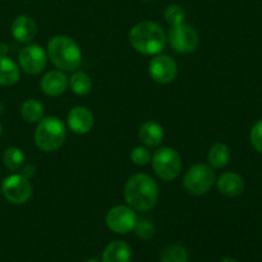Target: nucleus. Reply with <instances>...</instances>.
I'll use <instances>...</instances> for the list:
<instances>
[{
  "label": "nucleus",
  "instance_id": "nucleus-1",
  "mask_svg": "<svg viewBox=\"0 0 262 262\" xmlns=\"http://www.w3.org/2000/svg\"><path fill=\"white\" fill-rule=\"evenodd\" d=\"M124 199L135 211L146 212L152 209L159 200V186L148 174H135L124 187Z\"/></svg>",
  "mask_w": 262,
  "mask_h": 262
},
{
  "label": "nucleus",
  "instance_id": "nucleus-2",
  "mask_svg": "<svg viewBox=\"0 0 262 262\" xmlns=\"http://www.w3.org/2000/svg\"><path fill=\"white\" fill-rule=\"evenodd\" d=\"M129 42L136 51L143 55H156L165 46L166 36L156 22L142 20L130 30Z\"/></svg>",
  "mask_w": 262,
  "mask_h": 262
},
{
  "label": "nucleus",
  "instance_id": "nucleus-3",
  "mask_svg": "<svg viewBox=\"0 0 262 262\" xmlns=\"http://www.w3.org/2000/svg\"><path fill=\"white\" fill-rule=\"evenodd\" d=\"M48 55L51 63L64 72H74L82 61L79 46L68 36L59 35L48 43Z\"/></svg>",
  "mask_w": 262,
  "mask_h": 262
},
{
  "label": "nucleus",
  "instance_id": "nucleus-4",
  "mask_svg": "<svg viewBox=\"0 0 262 262\" xmlns=\"http://www.w3.org/2000/svg\"><path fill=\"white\" fill-rule=\"evenodd\" d=\"M67 138V128L56 117L42 118L35 130V143L45 152L56 151Z\"/></svg>",
  "mask_w": 262,
  "mask_h": 262
},
{
  "label": "nucleus",
  "instance_id": "nucleus-5",
  "mask_svg": "<svg viewBox=\"0 0 262 262\" xmlns=\"http://www.w3.org/2000/svg\"><path fill=\"white\" fill-rule=\"evenodd\" d=\"M152 168L160 179L173 181L182 171L181 155L171 147L159 148L152 156Z\"/></svg>",
  "mask_w": 262,
  "mask_h": 262
},
{
  "label": "nucleus",
  "instance_id": "nucleus-6",
  "mask_svg": "<svg viewBox=\"0 0 262 262\" xmlns=\"http://www.w3.org/2000/svg\"><path fill=\"white\" fill-rule=\"evenodd\" d=\"M215 184V173L212 168L205 164H196L188 169L183 178L184 189L189 194L201 196L207 193Z\"/></svg>",
  "mask_w": 262,
  "mask_h": 262
},
{
  "label": "nucleus",
  "instance_id": "nucleus-7",
  "mask_svg": "<svg viewBox=\"0 0 262 262\" xmlns=\"http://www.w3.org/2000/svg\"><path fill=\"white\" fill-rule=\"evenodd\" d=\"M2 193L10 204L23 205L32 196V186L23 174H12L3 181Z\"/></svg>",
  "mask_w": 262,
  "mask_h": 262
},
{
  "label": "nucleus",
  "instance_id": "nucleus-8",
  "mask_svg": "<svg viewBox=\"0 0 262 262\" xmlns=\"http://www.w3.org/2000/svg\"><path fill=\"white\" fill-rule=\"evenodd\" d=\"M107 228L118 234H125L135 229L137 223L136 211L129 206H115L109 210L105 217Z\"/></svg>",
  "mask_w": 262,
  "mask_h": 262
},
{
  "label": "nucleus",
  "instance_id": "nucleus-9",
  "mask_svg": "<svg viewBox=\"0 0 262 262\" xmlns=\"http://www.w3.org/2000/svg\"><path fill=\"white\" fill-rule=\"evenodd\" d=\"M169 42H170L171 48L177 51V53L182 54H189L194 51L199 46V35L188 25L173 26L169 31Z\"/></svg>",
  "mask_w": 262,
  "mask_h": 262
},
{
  "label": "nucleus",
  "instance_id": "nucleus-10",
  "mask_svg": "<svg viewBox=\"0 0 262 262\" xmlns=\"http://www.w3.org/2000/svg\"><path fill=\"white\" fill-rule=\"evenodd\" d=\"M19 67L31 76L43 72L48 64V54L40 45H27L19 53Z\"/></svg>",
  "mask_w": 262,
  "mask_h": 262
},
{
  "label": "nucleus",
  "instance_id": "nucleus-11",
  "mask_svg": "<svg viewBox=\"0 0 262 262\" xmlns=\"http://www.w3.org/2000/svg\"><path fill=\"white\" fill-rule=\"evenodd\" d=\"M148 73L151 78L161 84L170 83L178 74V66L176 60L168 55H158L150 61Z\"/></svg>",
  "mask_w": 262,
  "mask_h": 262
},
{
  "label": "nucleus",
  "instance_id": "nucleus-12",
  "mask_svg": "<svg viewBox=\"0 0 262 262\" xmlns=\"http://www.w3.org/2000/svg\"><path fill=\"white\" fill-rule=\"evenodd\" d=\"M67 120L72 132L77 135H86L94 127V115L84 106H74L69 112Z\"/></svg>",
  "mask_w": 262,
  "mask_h": 262
},
{
  "label": "nucleus",
  "instance_id": "nucleus-13",
  "mask_svg": "<svg viewBox=\"0 0 262 262\" xmlns=\"http://www.w3.org/2000/svg\"><path fill=\"white\" fill-rule=\"evenodd\" d=\"M69 81L61 71H50L41 79V90L45 95L51 97L60 96L68 89Z\"/></svg>",
  "mask_w": 262,
  "mask_h": 262
},
{
  "label": "nucleus",
  "instance_id": "nucleus-14",
  "mask_svg": "<svg viewBox=\"0 0 262 262\" xmlns=\"http://www.w3.org/2000/svg\"><path fill=\"white\" fill-rule=\"evenodd\" d=\"M12 35L18 42L27 43L37 35V26L30 15H18L12 23Z\"/></svg>",
  "mask_w": 262,
  "mask_h": 262
},
{
  "label": "nucleus",
  "instance_id": "nucleus-15",
  "mask_svg": "<svg viewBox=\"0 0 262 262\" xmlns=\"http://www.w3.org/2000/svg\"><path fill=\"white\" fill-rule=\"evenodd\" d=\"M217 189L227 197H237L245 192V181L237 173L228 171L217 179Z\"/></svg>",
  "mask_w": 262,
  "mask_h": 262
},
{
  "label": "nucleus",
  "instance_id": "nucleus-16",
  "mask_svg": "<svg viewBox=\"0 0 262 262\" xmlns=\"http://www.w3.org/2000/svg\"><path fill=\"white\" fill-rule=\"evenodd\" d=\"M138 138H140L141 143H143L146 147H158L164 140V129L159 123L147 120L140 127Z\"/></svg>",
  "mask_w": 262,
  "mask_h": 262
},
{
  "label": "nucleus",
  "instance_id": "nucleus-17",
  "mask_svg": "<svg viewBox=\"0 0 262 262\" xmlns=\"http://www.w3.org/2000/svg\"><path fill=\"white\" fill-rule=\"evenodd\" d=\"M130 260H132V250L128 243L123 241H115L107 245L102 255V262H130Z\"/></svg>",
  "mask_w": 262,
  "mask_h": 262
},
{
  "label": "nucleus",
  "instance_id": "nucleus-18",
  "mask_svg": "<svg viewBox=\"0 0 262 262\" xmlns=\"http://www.w3.org/2000/svg\"><path fill=\"white\" fill-rule=\"evenodd\" d=\"M19 67L7 55H0V86H13L19 81Z\"/></svg>",
  "mask_w": 262,
  "mask_h": 262
},
{
  "label": "nucleus",
  "instance_id": "nucleus-19",
  "mask_svg": "<svg viewBox=\"0 0 262 262\" xmlns=\"http://www.w3.org/2000/svg\"><path fill=\"white\" fill-rule=\"evenodd\" d=\"M209 163L212 168L222 169L228 165L230 159V150L225 143L216 142L211 146L209 151Z\"/></svg>",
  "mask_w": 262,
  "mask_h": 262
},
{
  "label": "nucleus",
  "instance_id": "nucleus-20",
  "mask_svg": "<svg viewBox=\"0 0 262 262\" xmlns=\"http://www.w3.org/2000/svg\"><path fill=\"white\" fill-rule=\"evenodd\" d=\"M20 114L27 123H38L43 117V106L35 99H28L20 106Z\"/></svg>",
  "mask_w": 262,
  "mask_h": 262
},
{
  "label": "nucleus",
  "instance_id": "nucleus-21",
  "mask_svg": "<svg viewBox=\"0 0 262 262\" xmlns=\"http://www.w3.org/2000/svg\"><path fill=\"white\" fill-rule=\"evenodd\" d=\"M69 87L78 96H83L91 91L92 82L89 74L84 72H74L69 78Z\"/></svg>",
  "mask_w": 262,
  "mask_h": 262
},
{
  "label": "nucleus",
  "instance_id": "nucleus-22",
  "mask_svg": "<svg viewBox=\"0 0 262 262\" xmlns=\"http://www.w3.org/2000/svg\"><path fill=\"white\" fill-rule=\"evenodd\" d=\"M3 163L10 171H18L25 165V154L18 147H9L3 154Z\"/></svg>",
  "mask_w": 262,
  "mask_h": 262
},
{
  "label": "nucleus",
  "instance_id": "nucleus-23",
  "mask_svg": "<svg viewBox=\"0 0 262 262\" xmlns=\"http://www.w3.org/2000/svg\"><path fill=\"white\" fill-rule=\"evenodd\" d=\"M160 262H188V253L183 246L170 245L161 252Z\"/></svg>",
  "mask_w": 262,
  "mask_h": 262
},
{
  "label": "nucleus",
  "instance_id": "nucleus-24",
  "mask_svg": "<svg viewBox=\"0 0 262 262\" xmlns=\"http://www.w3.org/2000/svg\"><path fill=\"white\" fill-rule=\"evenodd\" d=\"M164 17H165L166 23H168L170 27H173V26H178L184 23V19H186V12H184V9L181 5L171 4L165 9Z\"/></svg>",
  "mask_w": 262,
  "mask_h": 262
},
{
  "label": "nucleus",
  "instance_id": "nucleus-25",
  "mask_svg": "<svg viewBox=\"0 0 262 262\" xmlns=\"http://www.w3.org/2000/svg\"><path fill=\"white\" fill-rule=\"evenodd\" d=\"M130 160L133 161V164L138 166H145L147 165L151 161V154L148 151V147L146 146H137L132 150L130 152Z\"/></svg>",
  "mask_w": 262,
  "mask_h": 262
},
{
  "label": "nucleus",
  "instance_id": "nucleus-26",
  "mask_svg": "<svg viewBox=\"0 0 262 262\" xmlns=\"http://www.w3.org/2000/svg\"><path fill=\"white\" fill-rule=\"evenodd\" d=\"M136 232V235L141 239H150L154 234H155V228H154L152 223L147 219L137 220L136 227L133 229Z\"/></svg>",
  "mask_w": 262,
  "mask_h": 262
},
{
  "label": "nucleus",
  "instance_id": "nucleus-27",
  "mask_svg": "<svg viewBox=\"0 0 262 262\" xmlns=\"http://www.w3.org/2000/svg\"><path fill=\"white\" fill-rule=\"evenodd\" d=\"M250 140L253 148L262 154V119L258 120L251 129Z\"/></svg>",
  "mask_w": 262,
  "mask_h": 262
},
{
  "label": "nucleus",
  "instance_id": "nucleus-28",
  "mask_svg": "<svg viewBox=\"0 0 262 262\" xmlns=\"http://www.w3.org/2000/svg\"><path fill=\"white\" fill-rule=\"evenodd\" d=\"M23 168V176L26 177V178H32L33 176H35V166L31 165V164H28V165H25L22 166Z\"/></svg>",
  "mask_w": 262,
  "mask_h": 262
},
{
  "label": "nucleus",
  "instance_id": "nucleus-29",
  "mask_svg": "<svg viewBox=\"0 0 262 262\" xmlns=\"http://www.w3.org/2000/svg\"><path fill=\"white\" fill-rule=\"evenodd\" d=\"M8 54V45L7 43H0V55H7Z\"/></svg>",
  "mask_w": 262,
  "mask_h": 262
},
{
  "label": "nucleus",
  "instance_id": "nucleus-30",
  "mask_svg": "<svg viewBox=\"0 0 262 262\" xmlns=\"http://www.w3.org/2000/svg\"><path fill=\"white\" fill-rule=\"evenodd\" d=\"M220 262H238V261L235 260V258H232V257H225V258H223Z\"/></svg>",
  "mask_w": 262,
  "mask_h": 262
},
{
  "label": "nucleus",
  "instance_id": "nucleus-31",
  "mask_svg": "<svg viewBox=\"0 0 262 262\" xmlns=\"http://www.w3.org/2000/svg\"><path fill=\"white\" fill-rule=\"evenodd\" d=\"M3 112H4V105H3V102L0 101V115L3 114Z\"/></svg>",
  "mask_w": 262,
  "mask_h": 262
},
{
  "label": "nucleus",
  "instance_id": "nucleus-32",
  "mask_svg": "<svg viewBox=\"0 0 262 262\" xmlns=\"http://www.w3.org/2000/svg\"><path fill=\"white\" fill-rule=\"evenodd\" d=\"M84 262H100L99 260H96V258H90V260L84 261Z\"/></svg>",
  "mask_w": 262,
  "mask_h": 262
},
{
  "label": "nucleus",
  "instance_id": "nucleus-33",
  "mask_svg": "<svg viewBox=\"0 0 262 262\" xmlns=\"http://www.w3.org/2000/svg\"><path fill=\"white\" fill-rule=\"evenodd\" d=\"M2 133H3V127H2V124H0V136H2Z\"/></svg>",
  "mask_w": 262,
  "mask_h": 262
},
{
  "label": "nucleus",
  "instance_id": "nucleus-34",
  "mask_svg": "<svg viewBox=\"0 0 262 262\" xmlns=\"http://www.w3.org/2000/svg\"><path fill=\"white\" fill-rule=\"evenodd\" d=\"M145 2H151V0H145Z\"/></svg>",
  "mask_w": 262,
  "mask_h": 262
}]
</instances>
